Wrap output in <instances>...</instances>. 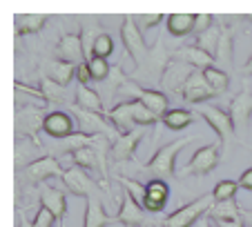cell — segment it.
I'll list each match as a JSON object with an SVG mask.
<instances>
[{"label": "cell", "mask_w": 252, "mask_h": 227, "mask_svg": "<svg viewBox=\"0 0 252 227\" xmlns=\"http://www.w3.org/2000/svg\"><path fill=\"white\" fill-rule=\"evenodd\" d=\"M194 141H196V136H183L172 142H165V145L158 147L157 154L143 165V170L158 176V178H163V180L176 176V156H179V151L186 149V147Z\"/></svg>", "instance_id": "obj_1"}, {"label": "cell", "mask_w": 252, "mask_h": 227, "mask_svg": "<svg viewBox=\"0 0 252 227\" xmlns=\"http://www.w3.org/2000/svg\"><path fill=\"white\" fill-rule=\"evenodd\" d=\"M212 205H214L212 192H210V194H201L199 199H194L192 203H188V205H183V207L174 209L172 214H167L161 221V227H192L203 216H208Z\"/></svg>", "instance_id": "obj_2"}, {"label": "cell", "mask_w": 252, "mask_h": 227, "mask_svg": "<svg viewBox=\"0 0 252 227\" xmlns=\"http://www.w3.org/2000/svg\"><path fill=\"white\" fill-rule=\"evenodd\" d=\"M119 94L129 96V100H141V103L145 105L154 116H158V118H163V116L170 112V96H167L165 91L150 89V87H145V85H138V83H134L132 78L121 87Z\"/></svg>", "instance_id": "obj_3"}, {"label": "cell", "mask_w": 252, "mask_h": 227, "mask_svg": "<svg viewBox=\"0 0 252 227\" xmlns=\"http://www.w3.org/2000/svg\"><path fill=\"white\" fill-rule=\"evenodd\" d=\"M196 112L201 114V118H205V123L212 127V132L217 134V141L221 142V149L228 151L230 142L237 138V132H234V125H232V118H230V114L223 112L221 107H217V105H199L196 107ZM237 142H241L237 138Z\"/></svg>", "instance_id": "obj_4"}, {"label": "cell", "mask_w": 252, "mask_h": 227, "mask_svg": "<svg viewBox=\"0 0 252 227\" xmlns=\"http://www.w3.org/2000/svg\"><path fill=\"white\" fill-rule=\"evenodd\" d=\"M45 116H47V112H45L43 107H36V105H23V107H18L16 109V116H14L16 138L40 141Z\"/></svg>", "instance_id": "obj_5"}, {"label": "cell", "mask_w": 252, "mask_h": 227, "mask_svg": "<svg viewBox=\"0 0 252 227\" xmlns=\"http://www.w3.org/2000/svg\"><path fill=\"white\" fill-rule=\"evenodd\" d=\"M69 114L76 118V125H78V134H85V136H110L116 141L119 132L114 129V125L107 120V116H100V114H94V112H87V109L78 107L76 103L69 105Z\"/></svg>", "instance_id": "obj_6"}, {"label": "cell", "mask_w": 252, "mask_h": 227, "mask_svg": "<svg viewBox=\"0 0 252 227\" xmlns=\"http://www.w3.org/2000/svg\"><path fill=\"white\" fill-rule=\"evenodd\" d=\"M121 40L125 45V52L132 56L134 65L141 67L145 62V58L150 56V49L145 45V38H143L141 27L136 25L134 16H123V25H121Z\"/></svg>", "instance_id": "obj_7"}, {"label": "cell", "mask_w": 252, "mask_h": 227, "mask_svg": "<svg viewBox=\"0 0 252 227\" xmlns=\"http://www.w3.org/2000/svg\"><path fill=\"white\" fill-rule=\"evenodd\" d=\"M221 142H210V145H203L192 154V158L188 161L186 170H183V176H208L217 170L221 161Z\"/></svg>", "instance_id": "obj_8"}, {"label": "cell", "mask_w": 252, "mask_h": 227, "mask_svg": "<svg viewBox=\"0 0 252 227\" xmlns=\"http://www.w3.org/2000/svg\"><path fill=\"white\" fill-rule=\"evenodd\" d=\"M63 185L69 194L74 196H83V199H98V192H105L103 185L96 183L90 174H87L83 167H67L65 174H63Z\"/></svg>", "instance_id": "obj_9"}, {"label": "cell", "mask_w": 252, "mask_h": 227, "mask_svg": "<svg viewBox=\"0 0 252 227\" xmlns=\"http://www.w3.org/2000/svg\"><path fill=\"white\" fill-rule=\"evenodd\" d=\"M116 221L123 227H154V225L161 227V221L158 223L152 221L150 214L145 212L125 189H123V199H121V207H119V214H116Z\"/></svg>", "instance_id": "obj_10"}, {"label": "cell", "mask_w": 252, "mask_h": 227, "mask_svg": "<svg viewBox=\"0 0 252 227\" xmlns=\"http://www.w3.org/2000/svg\"><path fill=\"white\" fill-rule=\"evenodd\" d=\"M63 174H65V170L61 167V163H58V158L54 154H47L40 161L32 163L29 167L23 170V178L29 185H45V180L63 178Z\"/></svg>", "instance_id": "obj_11"}, {"label": "cell", "mask_w": 252, "mask_h": 227, "mask_svg": "<svg viewBox=\"0 0 252 227\" xmlns=\"http://www.w3.org/2000/svg\"><path fill=\"white\" fill-rule=\"evenodd\" d=\"M194 67L186 65V62H179L172 58L170 65L165 67V71H163L161 76V87L165 94H172V96H179L181 98L183 89H186V83L190 81V76L194 74Z\"/></svg>", "instance_id": "obj_12"}, {"label": "cell", "mask_w": 252, "mask_h": 227, "mask_svg": "<svg viewBox=\"0 0 252 227\" xmlns=\"http://www.w3.org/2000/svg\"><path fill=\"white\" fill-rule=\"evenodd\" d=\"M43 132L61 142V141H65V138L78 134V125H76V118H74L69 112L56 109V112H47L45 123H43Z\"/></svg>", "instance_id": "obj_13"}, {"label": "cell", "mask_w": 252, "mask_h": 227, "mask_svg": "<svg viewBox=\"0 0 252 227\" xmlns=\"http://www.w3.org/2000/svg\"><path fill=\"white\" fill-rule=\"evenodd\" d=\"M228 114H230V118H232L234 132L246 134L248 125H250V118H252V94H250V89H248V85H243V89L239 91V94H234V98L230 100Z\"/></svg>", "instance_id": "obj_14"}, {"label": "cell", "mask_w": 252, "mask_h": 227, "mask_svg": "<svg viewBox=\"0 0 252 227\" xmlns=\"http://www.w3.org/2000/svg\"><path fill=\"white\" fill-rule=\"evenodd\" d=\"M170 200V185L163 178H152L145 183V200L143 209L148 214H161Z\"/></svg>", "instance_id": "obj_15"}, {"label": "cell", "mask_w": 252, "mask_h": 227, "mask_svg": "<svg viewBox=\"0 0 252 227\" xmlns=\"http://www.w3.org/2000/svg\"><path fill=\"white\" fill-rule=\"evenodd\" d=\"M49 151L47 147L40 141H32V138H16V147H14V167H29L32 163L40 161L43 156H47Z\"/></svg>", "instance_id": "obj_16"}, {"label": "cell", "mask_w": 252, "mask_h": 227, "mask_svg": "<svg viewBox=\"0 0 252 227\" xmlns=\"http://www.w3.org/2000/svg\"><path fill=\"white\" fill-rule=\"evenodd\" d=\"M145 129L143 127H136L134 132L129 134H119L114 141V145H112V161L114 163H125V161H134V156H136V147L138 142L145 138Z\"/></svg>", "instance_id": "obj_17"}, {"label": "cell", "mask_w": 252, "mask_h": 227, "mask_svg": "<svg viewBox=\"0 0 252 227\" xmlns=\"http://www.w3.org/2000/svg\"><path fill=\"white\" fill-rule=\"evenodd\" d=\"M40 196V205L47 207L49 212L56 216L58 227H65V214H67V196L63 189L52 187V185H40L38 189Z\"/></svg>", "instance_id": "obj_18"}, {"label": "cell", "mask_w": 252, "mask_h": 227, "mask_svg": "<svg viewBox=\"0 0 252 227\" xmlns=\"http://www.w3.org/2000/svg\"><path fill=\"white\" fill-rule=\"evenodd\" d=\"M181 98L186 100V103L196 105V107H199V105H205V103H208L210 98H217V94L210 89V85H208V81H205L203 71L196 69L194 74L190 76V81L186 83V89H183Z\"/></svg>", "instance_id": "obj_19"}, {"label": "cell", "mask_w": 252, "mask_h": 227, "mask_svg": "<svg viewBox=\"0 0 252 227\" xmlns=\"http://www.w3.org/2000/svg\"><path fill=\"white\" fill-rule=\"evenodd\" d=\"M56 54H58V60L71 62V65H76V67L81 65V62H87L81 33H63L56 45Z\"/></svg>", "instance_id": "obj_20"}, {"label": "cell", "mask_w": 252, "mask_h": 227, "mask_svg": "<svg viewBox=\"0 0 252 227\" xmlns=\"http://www.w3.org/2000/svg\"><path fill=\"white\" fill-rule=\"evenodd\" d=\"M234 27L230 25H223L221 23V38H219V47H217V54H214V65L219 69L228 71V69H234Z\"/></svg>", "instance_id": "obj_21"}, {"label": "cell", "mask_w": 252, "mask_h": 227, "mask_svg": "<svg viewBox=\"0 0 252 227\" xmlns=\"http://www.w3.org/2000/svg\"><path fill=\"white\" fill-rule=\"evenodd\" d=\"M172 58L179 62H186V65L194 67L199 71H205L208 67H214V58L210 54H205L203 49H199L194 43L192 45H183V47H176Z\"/></svg>", "instance_id": "obj_22"}, {"label": "cell", "mask_w": 252, "mask_h": 227, "mask_svg": "<svg viewBox=\"0 0 252 227\" xmlns=\"http://www.w3.org/2000/svg\"><path fill=\"white\" fill-rule=\"evenodd\" d=\"M40 96H43V103H56V105H74L76 103V89L69 91L65 85H58L52 78H40L38 83Z\"/></svg>", "instance_id": "obj_23"}, {"label": "cell", "mask_w": 252, "mask_h": 227, "mask_svg": "<svg viewBox=\"0 0 252 227\" xmlns=\"http://www.w3.org/2000/svg\"><path fill=\"white\" fill-rule=\"evenodd\" d=\"M116 216L105 212L100 199H87L85 200V216H83V227H110L116 225Z\"/></svg>", "instance_id": "obj_24"}, {"label": "cell", "mask_w": 252, "mask_h": 227, "mask_svg": "<svg viewBox=\"0 0 252 227\" xmlns=\"http://www.w3.org/2000/svg\"><path fill=\"white\" fill-rule=\"evenodd\" d=\"M107 120L114 125V129L119 134H129L136 129L134 125V116H132V100H123V103L114 105L107 112Z\"/></svg>", "instance_id": "obj_25"}, {"label": "cell", "mask_w": 252, "mask_h": 227, "mask_svg": "<svg viewBox=\"0 0 252 227\" xmlns=\"http://www.w3.org/2000/svg\"><path fill=\"white\" fill-rule=\"evenodd\" d=\"M165 31L172 38H186L196 31V14H170L165 18Z\"/></svg>", "instance_id": "obj_26"}, {"label": "cell", "mask_w": 252, "mask_h": 227, "mask_svg": "<svg viewBox=\"0 0 252 227\" xmlns=\"http://www.w3.org/2000/svg\"><path fill=\"white\" fill-rule=\"evenodd\" d=\"M49 14H16L14 16V33L16 36H29L38 33L47 25Z\"/></svg>", "instance_id": "obj_27"}, {"label": "cell", "mask_w": 252, "mask_h": 227, "mask_svg": "<svg viewBox=\"0 0 252 227\" xmlns=\"http://www.w3.org/2000/svg\"><path fill=\"white\" fill-rule=\"evenodd\" d=\"M45 78H52L54 83L58 85H69L71 78L76 76V65L71 62H65V60H47L45 62Z\"/></svg>", "instance_id": "obj_28"}, {"label": "cell", "mask_w": 252, "mask_h": 227, "mask_svg": "<svg viewBox=\"0 0 252 227\" xmlns=\"http://www.w3.org/2000/svg\"><path fill=\"white\" fill-rule=\"evenodd\" d=\"M76 105L87 112H94V114H100V116H107L103 107V96L100 91L92 89L90 85H78L76 87Z\"/></svg>", "instance_id": "obj_29"}, {"label": "cell", "mask_w": 252, "mask_h": 227, "mask_svg": "<svg viewBox=\"0 0 252 227\" xmlns=\"http://www.w3.org/2000/svg\"><path fill=\"white\" fill-rule=\"evenodd\" d=\"M194 112L192 109H183V107H174L170 109V112L165 114L161 118V125L163 127H167L170 132H183L186 127H190L192 123H194Z\"/></svg>", "instance_id": "obj_30"}, {"label": "cell", "mask_w": 252, "mask_h": 227, "mask_svg": "<svg viewBox=\"0 0 252 227\" xmlns=\"http://www.w3.org/2000/svg\"><path fill=\"white\" fill-rule=\"evenodd\" d=\"M241 205L234 200H225V203H214L208 212V218L214 223H223V221H241Z\"/></svg>", "instance_id": "obj_31"}, {"label": "cell", "mask_w": 252, "mask_h": 227, "mask_svg": "<svg viewBox=\"0 0 252 227\" xmlns=\"http://www.w3.org/2000/svg\"><path fill=\"white\" fill-rule=\"evenodd\" d=\"M219 38H221V23L219 25H212L210 29H205V31H201V33H196L194 45L214 58L217 47H219Z\"/></svg>", "instance_id": "obj_32"}, {"label": "cell", "mask_w": 252, "mask_h": 227, "mask_svg": "<svg viewBox=\"0 0 252 227\" xmlns=\"http://www.w3.org/2000/svg\"><path fill=\"white\" fill-rule=\"evenodd\" d=\"M92 138H94V136H92ZM69 158H71V163H74L76 167H83L85 171H98V174H100L98 158H96V151L92 149V145L90 147H81V149H76V151H71Z\"/></svg>", "instance_id": "obj_33"}, {"label": "cell", "mask_w": 252, "mask_h": 227, "mask_svg": "<svg viewBox=\"0 0 252 227\" xmlns=\"http://www.w3.org/2000/svg\"><path fill=\"white\" fill-rule=\"evenodd\" d=\"M203 76H205V81H208L210 89H212L217 96H221V94H225V91H228V87H230L228 71L219 69V67L214 65V67H208V69L203 71Z\"/></svg>", "instance_id": "obj_34"}, {"label": "cell", "mask_w": 252, "mask_h": 227, "mask_svg": "<svg viewBox=\"0 0 252 227\" xmlns=\"http://www.w3.org/2000/svg\"><path fill=\"white\" fill-rule=\"evenodd\" d=\"M132 116H134V125H136V127H143V129L154 127V125H161V118L154 116L141 100H132Z\"/></svg>", "instance_id": "obj_35"}, {"label": "cell", "mask_w": 252, "mask_h": 227, "mask_svg": "<svg viewBox=\"0 0 252 227\" xmlns=\"http://www.w3.org/2000/svg\"><path fill=\"white\" fill-rule=\"evenodd\" d=\"M239 189H241V187H239V180H230V178L219 180V183L214 185V189H212L214 203H225V200H234V196H237Z\"/></svg>", "instance_id": "obj_36"}, {"label": "cell", "mask_w": 252, "mask_h": 227, "mask_svg": "<svg viewBox=\"0 0 252 227\" xmlns=\"http://www.w3.org/2000/svg\"><path fill=\"white\" fill-rule=\"evenodd\" d=\"M100 25H83L81 29V40H83V49H85V58L92 60L94 58V43L96 38L100 36Z\"/></svg>", "instance_id": "obj_37"}, {"label": "cell", "mask_w": 252, "mask_h": 227, "mask_svg": "<svg viewBox=\"0 0 252 227\" xmlns=\"http://www.w3.org/2000/svg\"><path fill=\"white\" fill-rule=\"evenodd\" d=\"M87 65H90L94 83H105L112 76V67H114L110 65V60H103V58H92V60H87Z\"/></svg>", "instance_id": "obj_38"}, {"label": "cell", "mask_w": 252, "mask_h": 227, "mask_svg": "<svg viewBox=\"0 0 252 227\" xmlns=\"http://www.w3.org/2000/svg\"><path fill=\"white\" fill-rule=\"evenodd\" d=\"M116 45H114V38H112V33L103 31L98 38H96L94 43V58H103V60H107V58L114 54Z\"/></svg>", "instance_id": "obj_39"}, {"label": "cell", "mask_w": 252, "mask_h": 227, "mask_svg": "<svg viewBox=\"0 0 252 227\" xmlns=\"http://www.w3.org/2000/svg\"><path fill=\"white\" fill-rule=\"evenodd\" d=\"M116 180L123 185L125 192H129V196H132V199L143 207V200H145V183H138V180L127 178V176H119Z\"/></svg>", "instance_id": "obj_40"}, {"label": "cell", "mask_w": 252, "mask_h": 227, "mask_svg": "<svg viewBox=\"0 0 252 227\" xmlns=\"http://www.w3.org/2000/svg\"><path fill=\"white\" fill-rule=\"evenodd\" d=\"M54 223H56V216H54V214L49 212L47 207H43V205H40L38 212H36V216H33V221H32V225H29V227H52Z\"/></svg>", "instance_id": "obj_41"}, {"label": "cell", "mask_w": 252, "mask_h": 227, "mask_svg": "<svg viewBox=\"0 0 252 227\" xmlns=\"http://www.w3.org/2000/svg\"><path fill=\"white\" fill-rule=\"evenodd\" d=\"M134 20H136V25L143 29H152L157 27V25L163 23V16L161 14H141V16H134Z\"/></svg>", "instance_id": "obj_42"}, {"label": "cell", "mask_w": 252, "mask_h": 227, "mask_svg": "<svg viewBox=\"0 0 252 227\" xmlns=\"http://www.w3.org/2000/svg\"><path fill=\"white\" fill-rule=\"evenodd\" d=\"M76 81H78V85H90L92 83V71L87 62H81L76 67Z\"/></svg>", "instance_id": "obj_43"}, {"label": "cell", "mask_w": 252, "mask_h": 227, "mask_svg": "<svg viewBox=\"0 0 252 227\" xmlns=\"http://www.w3.org/2000/svg\"><path fill=\"white\" fill-rule=\"evenodd\" d=\"M214 25V18L210 14H196V31H205V29H210Z\"/></svg>", "instance_id": "obj_44"}, {"label": "cell", "mask_w": 252, "mask_h": 227, "mask_svg": "<svg viewBox=\"0 0 252 227\" xmlns=\"http://www.w3.org/2000/svg\"><path fill=\"white\" fill-rule=\"evenodd\" d=\"M239 187L246 189V192H252V167H248V170L239 176Z\"/></svg>", "instance_id": "obj_45"}, {"label": "cell", "mask_w": 252, "mask_h": 227, "mask_svg": "<svg viewBox=\"0 0 252 227\" xmlns=\"http://www.w3.org/2000/svg\"><path fill=\"white\" fill-rule=\"evenodd\" d=\"M217 227H246V221L243 218L241 221H223V223H217Z\"/></svg>", "instance_id": "obj_46"}, {"label": "cell", "mask_w": 252, "mask_h": 227, "mask_svg": "<svg viewBox=\"0 0 252 227\" xmlns=\"http://www.w3.org/2000/svg\"><path fill=\"white\" fill-rule=\"evenodd\" d=\"M241 74L252 76V54H250V58H248V60H246V65L241 67Z\"/></svg>", "instance_id": "obj_47"}, {"label": "cell", "mask_w": 252, "mask_h": 227, "mask_svg": "<svg viewBox=\"0 0 252 227\" xmlns=\"http://www.w3.org/2000/svg\"><path fill=\"white\" fill-rule=\"evenodd\" d=\"M241 214H243V221H246L248 225L252 227V209H246V207H243V209H241Z\"/></svg>", "instance_id": "obj_48"}, {"label": "cell", "mask_w": 252, "mask_h": 227, "mask_svg": "<svg viewBox=\"0 0 252 227\" xmlns=\"http://www.w3.org/2000/svg\"><path fill=\"white\" fill-rule=\"evenodd\" d=\"M196 227H217V223H212L210 218H201V221L196 223Z\"/></svg>", "instance_id": "obj_49"}, {"label": "cell", "mask_w": 252, "mask_h": 227, "mask_svg": "<svg viewBox=\"0 0 252 227\" xmlns=\"http://www.w3.org/2000/svg\"><path fill=\"white\" fill-rule=\"evenodd\" d=\"M243 18H246V20H250V23H252V14H246V16H243Z\"/></svg>", "instance_id": "obj_50"}]
</instances>
